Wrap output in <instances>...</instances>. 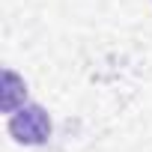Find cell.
<instances>
[{
	"label": "cell",
	"mask_w": 152,
	"mask_h": 152,
	"mask_svg": "<svg viewBox=\"0 0 152 152\" xmlns=\"http://www.w3.org/2000/svg\"><path fill=\"white\" fill-rule=\"evenodd\" d=\"M9 134L18 143H27V146L45 143L51 137V119L39 104H21L9 116Z\"/></svg>",
	"instance_id": "obj_1"
},
{
	"label": "cell",
	"mask_w": 152,
	"mask_h": 152,
	"mask_svg": "<svg viewBox=\"0 0 152 152\" xmlns=\"http://www.w3.org/2000/svg\"><path fill=\"white\" fill-rule=\"evenodd\" d=\"M24 81L18 78L15 72H3V110L6 113H15V107L18 104H24Z\"/></svg>",
	"instance_id": "obj_2"
}]
</instances>
